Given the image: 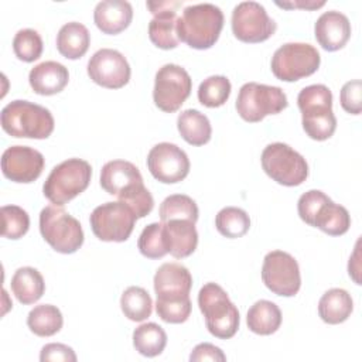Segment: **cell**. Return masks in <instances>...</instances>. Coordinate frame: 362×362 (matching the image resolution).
<instances>
[{"label":"cell","instance_id":"7a4b0ae2","mask_svg":"<svg viewBox=\"0 0 362 362\" xmlns=\"http://www.w3.org/2000/svg\"><path fill=\"white\" fill-rule=\"evenodd\" d=\"M223 27V13L212 3L187 6L177 21L180 41L195 49H208L219 38Z\"/></svg>","mask_w":362,"mask_h":362},{"label":"cell","instance_id":"1f68e13d","mask_svg":"<svg viewBox=\"0 0 362 362\" xmlns=\"http://www.w3.org/2000/svg\"><path fill=\"white\" fill-rule=\"evenodd\" d=\"M120 308L130 321L140 322L151 315L153 300L143 287L130 286L120 297Z\"/></svg>","mask_w":362,"mask_h":362},{"label":"cell","instance_id":"f35d334b","mask_svg":"<svg viewBox=\"0 0 362 362\" xmlns=\"http://www.w3.org/2000/svg\"><path fill=\"white\" fill-rule=\"evenodd\" d=\"M192 304L189 297L177 298V300H157L156 313L157 315L168 324H181L185 322L191 314Z\"/></svg>","mask_w":362,"mask_h":362},{"label":"cell","instance_id":"2e32d148","mask_svg":"<svg viewBox=\"0 0 362 362\" xmlns=\"http://www.w3.org/2000/svg\"><path fill=\"white\" fill-rule=\"evenodd\" d=\"M130 65L124 55L112 48L98 49L88 62L89 78L107 89L123 88L130 79Z\"/></svg>","mask_w":362,"mask_h":362},{"label":"cell","instance_id":"603a6c76","mask_svg":"<svg viewBox=\"0 0 362 362\" xmlns=\"http://www.w3.org/2000/svg\"><path fill=\"white\" fill-rule=\"evenodd\" d=\"M69 72L57 61H44L35 65L28 74V82L38 95L49 96L59 93L68 85Z\"/></svg>","mask_w":362,"mask_h":362},{"label":"cell","instance_id":"8d00e7d4","mask_svg":"<svg viewBox=\"0 0 362 362\" xmlns=\"http://www.w3.org/2000/svg\"><path fill=\"white\" fill-rule=\"evenodd\" d=\"M1 214V235L8 239L23 238L30 228V216L18 205H4Z\"/></svg>","mask_w":362,"mask_h":362},{"label":"cell","instance_id":"6da1fadb","mask_svg":"<svg viewBox=\"0 0 362 362\" xmlns=\"http://www.w3.org/2000/svg\"><path fill=\"white\" fill-rule=\"evenodd\" d=\"M100 185L107 194L129 205L137 219L147 216L154 206L153 195L144 187L139 168L130 161H107L100 170Z\"/></svg>","mask_w":362,"mask_h":362},{"label":"cell","instance_id":"8992f818","mask_svg":"<svg viewBox=\"0 0 362 362\" xmlns=\"http://www.w3.org/2000/svg\"><path fill=\"white\" fill-rule=\"evenodd\" d=\"M92 178V167L82 158H68L55 165L48 174L42 192L45 198L58 206L83 192Z\"/></svg>","mask_w":362,"mask_h":362},{"label":"cell","instance_id":"60d3db41","mask_svg":"<svg viewBox=\"0 0 362 362\" xmlns=\"http://www.w3.org/2000/svg\"><path fill=\"white\" fill-rule=\"evenodd\" d=\"M339 102L345 112L351 115H359L362 110V82L354 79L346 82L339 93Z\"/></svg>","mask_w":362,"mask_h":362},{"label":"cell","instance_id":"836d02e7","mask_svg":"<svg viewBox=\"0 0 362 362\" xmlns=\"http://www.w3.org/2000/svg\"><path fill=\"white\" fill-rule=\"evenodd\" d=\"M160 219L167 222L170 219L198 221V206L195 201L184 194H174L167 197L160 205Z\"/></svg>","mask_w":362,"mask_h":362},{"label":"cell","instance_id":"d4e9b609","mask_svg":"<svg viewBox=\"0 0 362 362\" xmlns=\"http://www.w3.org/2000/svg\"><path fill=\"white\" fill-rule=\"evenodd\" d=\"M352 310V297L344 288H329L318 301V314L321 320L331 325L346 321Z\"/></svg>","mask_w":362,"mask_h":362},{"label":"cell","instance_id":"4316f807","mask_svg":"<svg viewBox=\"0 0 362 362\" xmlns=\"http://www.w3.org/2000/svg\"><path fill=\"white\" fill-rule=\"evenodd\" d=\"M177 129L181 137L191 146H204L211 140L212 127L209 119L197 109H187L178 115Z\"/></svg>","mask_w":362,"mask_h":362},{"label":"cell","instance_id":"ab89813d","mask_svg":"<svg viewBox=\"0 0 362 362\" xmlns=\"http://www.w3.org/2000/svg\"><path fill=\"white\" fill-rule=\"evenodd\" d=\"M327 201H329V198L320 189H310L304 192L297 202V211L300 218L305 223L313 226L315 215Z\"/></svg>","mask_w":362,"mask_h":362},{"label":"cell","instance_id":"d590c367","mask_svg":"<svg viewBox=\"0 0 362 362\" xmlns=\"http://www.w3.org/2000/svg\"><path fill=\"white\" fill-rule=\"evenodd\" d=\"M137 247L144 257H148V259L164 257L168 253V249L165 245L163 223L153 222L147 225L139 236Z\"/></svg>","mask_w":362,"mask_h":362},{"label":"cell","instance_id":"d6a6232c","mask_svg":"<svg viewBox=\"0 0 362 362\" xmlns=\"http://www.w3.org/2000/svg\"><path fill=\"white\" fill-rule=\"evenodd\" d=\"M216 230L229 239L243 236L250 228V218L246 211L236 206L222 208L215 218Z\"/></svg>","mask_w":362,"mask_h":362},{"label":"cell","instance_id":"8fae6325","mask_svg":"<svg viewBox=\"0 0 362 362\" xmlns=\"http://www.w3.org/2000/svg\"><path fill=\"white\" fill-rule=\"evenodd\" d=\"M137 216L122 201L96 206L89 218L93 235L103 242H124L130 238Z\"/></svg>","mask_w":362,"mask_h":362},{"label":"cell","instance_id":"4fadbf2b","mask_svg":"<svg viewBox=\"0 0 362 362\" xmlns=\"http://www.w3.org/2000/svg\"><path fill=\"white\" fill-rule=\"evenodd\" d=\"M262 280L274 294L293 297L301 286L300 267L297 260L287 252L272 250L263 259Z\"/></svg>","mask_w":362,"mask_h":362},{"label":"cell","instance_id":"3957f363","mask_svg":"<svg viewBox=\"0 0 362 362\" xmlns=\"http://www.w3.org/2000/svg\"><path fill=\"white\" fill-rule=\"evenodd\" d=\"M301 112V123L307 136L322 141L329 139L337 129V119L332 112V93L328 86L315 83L305 86L297 96Z\"/></svg>","mask_w":362,"mask_h":362},{"label":"cell","instance_id":"7bdbcfd3","mask_svg":"<svg viewBox=\"0 0 362 362\" xmlns=\"http://www.w3.org/2000/svg\"><path fill=\"white\" fill-rule=\"evenodd\" d=\"M191 362H199V361H215V362H225L226 356L221 351V348L209 344V342H202L198 344L191 355H189Z\"/></svg>","mask_w":362,"mask_h":362},{"label":"cell","instance_id":"9c48e42d","mask_svg":"<svg viewBox=\"0 0 362 362\" xmlns=\"http://www.w3.org/2000/svg\"><path fill=\"white\" fill-rule=\"evenodd\" d=\"M262 167L276 182L286 187H297L308 177L305 158L293 147L284 143H272L262 151Z\"/></svg>","mask_w":362,"mask_h":362},{"label":"cell","instance_id":"52a82bcc","mask_svg":"<svg viewBox=\"0 0 362 362\" xmlns=\"http://www.w3.org/2000/svg\"><path fill=\"white\" fill-rule=\"evenodd\" d=\"M40 232L55 252L64 255L75 253L83 243V230L79 221L62 206L54 204L41 209Z\"/></svg>","mask_w":362,"mask_h":362},{"label":"cell","instance_id":"83f0119b","mask_svg":"<svg viewBox=\"0 0 362 362\" xmlns=\"http://www.w3.org/2000/svg\"><path fill=\"white\" fill-rule=\"evenodd\" d=\"M247 328L257 335H272L281 325L280 308L269 300L256 301L246 315Z\"/></svg>","mask_w":362,"mask_h":362},{"label":"cell","instance_id":"5bb4252c","mask_svg":"<svg viewBox=\"0 0 362 362\" xmlns=\"http://www.w3.org/2000/svg\"><path fill=\"white\" fill-rule=\"evenodd\" d=\"M233 35L243 42H262L270 38L277 25L257 1H242L232 11Z\"/></svg>","mask_w":362,"mask_h":362},{"label":"cell","instance_id":"7402d4cb","mask_svg":"<svg viewBox=\"0 0 362 362\" xmlns=\"http://www.w3.org/2000/svg\"><path fill=\"white\" fill-rule=\"evenodd\" d=\"M133 18L132 4L126 0H103L93 10V21L103 34H119Z\"/></svg>","mask_w":362,"mask_h":362},{"label":"cell","instance_id":"ac0fdd59","mask_svg":"<svg viewBox=\"0 0 362 362\" xmlns=\"http://www.w3.org/2000/svg\"><path fill=\"white\" fill-rule=\"evenodd\" d=\"M181 1H147V7L153 13L148 24L150 41L161 49H173L180 44L177 34V8Z\"/></svg>","mask_w":362,"mask_h":362},{"label":"cell","instance_id":"74e56055","mask_svg":"<svg viewBox=\"0 0 362 362\" xmlns=\"http://www.w3.org/2000/svg\"><path fill=\"white\" fill-rule=\"evenodd\" d=\"M42 38L33 28L18 30L13 38V51L24 62H33L42 54Z\"/></svg>","mask_w":362,"mask_h":362},{"label":"cell","instance_id":"d6986e66","mask_svg":"<svg viewBox=\"0 0 362 362\" xmlns=\"http://www.w3.org/2000/svg\"><path fill=\"white\" fill-rule=\"evenodd\" d=\"M192 276L180 263H164L154 274V291L157 300H177L189 297Z\"/></svg>","mask_w":362,"mask_h":362},{"label":"cell","instance_id":"f546056e","mask_svg":"<svg viewBox=\"0 0 362 362\" xmlns=\"http://www.w3.org/2000/svg\"><path fill=\"white\" fill-rule=\"evenodd\" d=\"M133 345L140 355L154 358L164 351L167 334L158 324L146 322L133 331Z\"/></svg>","mask_w":362,"mask_h":362},{"label":"cell","instance_id":"cb8c5ba5","mask_svg":"<svg viewBox=\"0 0 362 362\" xmlns=\"http://www.w3.org/2000/svg\"><path fill=\"white\" fill-rule=\"evenodd\" d=\"M90 44V34L88 28L78 21L64 24L57 34V49L68 59H78L83 57Z\"/></svg>","mask_w":362,"mask_h":362},{"label":"cell","instance_id":"ba28073f","mask_svg":"<svg viewBox=\"0 0 362 362\" xmlns=\"http://www.w3.org/2000/svg\"><path fill=\"white\" fill-rule=\"evenodd\" d=\"M287 105V96L281 88L257 82L242 85L236 99L239 116L249 123L260 122L269 115H277Z\"/></svg>","mask_w":362,"mask_h":362},{"label":"cell","instance_id":"f1b7e54d","mask_svg":"<svg viewBox=\"0 0 362 362\" xmlns=\"http://www.w3.org/2000/svg\"><path fill=\"white\" fill-rule=\"evenodd\" d=\"M313 226L321 229L331 236H341L348 232L351 226V216L345 206L335 204L329 199L321 206V209L315 215Z\"/></svg>","mask_w":362,"mask_h":362},{"label":"cell","instance_id":"4dcf8cb0","mask_svg":"<svg viewBox=\"0 0 362 362\" xmlns=\"http://www.w3.org/2000/svg\"><path fill=\"white\" fill-rule=\"evenodd\" d=\"M64 324L62 314L58 307L51 304L35 305L27 317V325L31 332L38 337L55 335Z\"/></svg>","mask_w":362,"mask_h":362},{"label":"cell","instance_id":"e0dca14e","mask_svg":"<svg viewBox=\"0 0 362 362\" xmlns=\"http://www.w3.org/2000/svg\"><path fill=\"white\" fill-rule=\"evenodd\" d=\"M44 156L28 146H11L1 156V171L13 182L35 181L44 170Z\"/></svg>","mask_w":362,"mask_h":362},{"label":"cell","instance_id":"7c38bea8","mask_svg":"<svg viewBox=\"0 0 362 362\" xmlns=\"http://www.w3.org/2000/svg\"><path fill=\"white\" fill-rule=\"evenodd\" d=\"M191 89L189 74L177 64H165L156 74L153 100L160 110L173 113L188 99Z\"/></svg>","mask_w":362,"mask_h":362},{"label":"cell","instance_id":"44dd1931","mask_svg":"<svg viewBox=\"0 0 362 362\" xmlns=\"http://www.w3.org/2000/svg\"><path fill=\"white\" fill-rule=\"evenodd\" d=\"M163 223L165 245L168 253L175 259L188 257L198 245V232L195 222L188 219H170Z\"/></svg>","mask_w":362,"mask_h":362},{"label":"cell","instance_id":"ffe728a7","mask_svg":"<svg viewBox=\"0 0 362 362\" xmlns=\"http://www.w3.org/2000/svg\"><path fill=\"white\" fill-rule=\"evenodd\" d=\"M314 34L325 51H338L351 37V23L345 14L337 10L325 11L317 18Z\"/></svg>","mask_w":362,"mask_h":362},{"label":"cell","instance_id":"5b68a950","mask_svg":"<svg viewBox=\"0 0 362 362\" xmlns=\"http://www.w3.org/2000/svg\"><path fill=\"white\" fill-rule=\"evenodd\" d=\"M198 305L208 331L219 338H232L239 328V311L226 291L216 283H206L198 293Z\"/></svg>","mask_w":362,"mask_h":362},{"label":"cell","instance_id":"277c9868","mask_svg":"<svg viewBox=\"0 0 362 362\" xmlns=\"http://www.w3.org/2000/svg\"><path fill=\"white\" fill-rule=\"evenodd\" d=\"M3 130L17 139H47L54 132L51 112L28 100H13L7 103L0 115Z\"/></svg>","mask_w":362,"mask_h":362},{"label":"cell","instance_id":"9a60e30c","mask_svg":"<svg viewBox=\"0 0 362 362\" xmlns=\"http://www.w3.org/2000/svg\"><path fill=\"white\" fill-rule=\"evenodd\" d=\"M147 167L151 175L164 184L182 181L189 173L187 153L173 143H158L148 151Z\"/></svg>","mask_w":362,"mask_h":362},{"label":"cell","instance_id":"f6af8a7d","mask_svg":"<svg viewBox=\"0 0 362 362\" xmlns=\"http://www.w3.org/2000/svg\"><path fill=\"white\" fill-rule=\"evenodd\" d=\"M276 4L279 7H283V8H294V7H301V8H308V10H313V8H318V7H322L325 4V1H294V3H281V1H276Z\"/></svg>","mask_w":362,"mask_h":362},{"label":"cell","instance_id":"b9f144b4","mask_svg":"<svg viewBox=\"0 0 362 362\" xmlns=\"http://www.w3.org/2000/svg\"><path fill=\"white\" fill-rule=\"evenodd\" d=\"M40 361L41 362H49V361L75 362L76 355L71 346H68L65 344L52 342V344H47L42 346V349L40 352Z\"/></svg>","mask_w":362,"mask_h":362},{"label":"cell","instance_id":"ee69618b","mask_svg":"<svg viewBox=\"0 0 362 362\" xmlns=\"http://www.w3.org/2000/svg\"><path fill=\"white\" fill-rule=\"evenodd\" d=\"M359 240L356 243V247H355V252L354 255L349 257V263H348V273L349 276L355 280L356 284H361V279H359Z\"/></svg>","mask_w":362,"mask_h":362},{"label":"cell","instance_id":"484cf974","mask_svg":"<svg viewBox=\"0 0 362 362\" xmlns=\"http://www.w3.org/2000/svg\"><path fill=\"white\" fill-rule=\"evenodd\" d=\"M10 284L13 294L24 305L34 304L42 297L45 291V283L41 273L30 266L17 269L11 277Z\"/></svg>","mask_w":362,"mask_h":362},{"label":"cell","instance_id":"e575fe53","mask_svg":"<svg viewBox=\"0 0 362 362\" xmlns=\"http://www.w3.org/2000/svg\"><path fill=\"white\" fill-rule=\"evenodd\" d=\"M230 82L223 75H212L204 79L198 88V100L206 107L222 106L230 95Z\"/></svg>","mask_w":362,"mask_h":362},{"label":"cell","instance_id":"30bf717a","mask_svg":"<svg viewBox=\"0 0 362 362\" xmlns=\"http://www.w3.org/2000/svg\"><path fill=\"white\" fill-rule=\"evenodd\" d=\"M321 62L315 47L305 42H287L279 47L272 57L273 75L284 82H296L313 75Z\"/></svg>","mask_w":362,"mask_h":362}]
</instances>
